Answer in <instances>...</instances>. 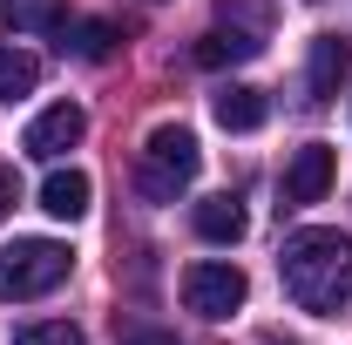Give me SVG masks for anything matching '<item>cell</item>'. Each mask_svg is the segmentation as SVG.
Wrapping results in <instances>:
<instances>
[{
	"label": "cell",
	"mask_w": 352,
	"mask_h": 345,
	"mask_svg": "<svg viewBox=\"0 0 352 345\" xmlns=\"http://www.w3.org/2000/svg\"><path fill=\"white\" fill-rule=\"evenodd\" d=\"M82 135H88V115L75 109V102H54V109H41V115L28 122L21 149H28V156H41V163H54V156H68Z\"/></svg>",
	"instance_id": "cell-6"
},
{
	"label": "cell",
	"mask_w": 352,
	"mask_h": 345,
	"mask_svg": "<svg viewBox=\"0 0 352 345\" xmlns=\"http://www.w3.org/2000/svg\"><path fill=\"white\" fill-rule=\"evenodd\" d=\"M204 170V149H197V135L183 129V122H156L149 142H142V156H135V190L149 197V203H176L190 183Z\"/></svg>",
	"instance_id": "cell-2"
},
{
	"label": "cell",
	"mask_w": 352,
	"mask_h": 345,
	"mask_svg": "<svg viewBox=\"0 0 352 345\" xmlns=\"http://www.w3.org/2000/svg\"><path fill=\"white\" fill-rule=\"evenodd\" d=\"M332 176H339V149H332V142H305V149H292V163H285V210L325 203Z\"/></svg>",
	"instance_id": "cell-5"
},
{
	"label": "cell",
	"mask_w": 352,
	"mask_h": 345,
	"mask_svg": "<svg viewBox=\"0 0 352 345\" xmlns=\"http://www.w3.org/2000/svg\"><path fill=\"white\" fill-rule=\"evenodd\" d=\"M244 298H251V278L230 258H197L183 271V311H197V318H230V311H244Z\"/></svg>",
	"instance_id": "cell-4"
},
{
	"label": "cell",
	"mask_w": 352,
	"mask_h": 345,
	"mask_svg": "<svg viewBox=\"0 0 352 345\" xmlns=\"http://www.w3.org/2000/svg\"><path fill=\"white\" fill-rule=\"evenodd\" d=\"M346 75H352V47H346V34H318V41H311V68H305L311 102H332Z\"/></svg>",
	"instance_id": "cell-7"
},
{
	"label": "cell",
	"mask_w": 352,
	"mask_h": 345,
	"mask_svg": "<svg viewBox=\"0 0 352 345\" xmlns=\"http://www.w3.org/2000/svg\"><path fill=\"white\" fill-rule=\"evenodd\" d=\"M41 88V61L28 54V47H14V41H0V102L14 109V102H28Z\"/></svg>",
	"instance_id": "cell-11"
},
{
	"label": "cell",
	"mask_w": 352,
	"mask_h": 345,
	"mask_svg": "<svg viewBox=\"0 0 352 345\" xmlns=\"http://www.w3.org/2000/svg\"><path fill=\"white\" fill-rule=\"evenodd\" d=\"M61 34H68L61 47H68L75 61H109V54H116V41H122V27H116V21H68Z\"/></svg>",
	"instance_id": "cell-12"
},
{
	"label": "cell",
	"mask_w": 352,
	"mask_h": 345,
	"mask_svg": "<svg viewBox=\"0 0 352 345\" xmlns=\"http://www.w3.org/2000/svg\"><path fill=\"white\" fill-rule=\"evenodd\" d=\"M210 115H217L230 135H251V129H264V115H271V102H264V88H251V82H230V88H217L210 95Z\"/></svg>",
	"instance_id": "cell-8"
},
{
	"label": "cell",
	"mask_w": 352,
	"mask_h": 345,
	"mask_svg": "<svg viewBox=\"0 0 352 345\" xmlns=\"http://www.w3.org/2000/svg\"><path fill=\"white\" fill-rule=\"evenodd\" d=\"M116 345H176V339H170V332H156V325H129Z\"/></svg>",
	"instance_id": "cell-17"
},
{
	"label": "cell",
	"mask_w": 352,
	"mask_h": 345,
	"mask_svg": "<svg viewBox=\"0 0 352 345\" xmlns=\"http://www.w3.org/2000/svg\"><path fill=\"white\" fill-rule=\"evenodd\" d=\"M251 54H258L251 34H237V27L223 34V27H210V34L197 41V68H230V61H251Z\"/></svg>",
	"instance_id": "cell-14"
},
{
	"label": "cell",
	"mask_w": 352,
	"mask_h": 345,
	"mask_svg": "<svg viewBox=\"0 0 352 345\" xmlns=\"http://www.w3.org/2000/svg\"><path fill=\"white\" fill-rule=\"evenodd\" d=\"M190 223H197V237L204 244H237L244 230H251V216H244V203L223 190V197H204L197 210H190Z\"/></svg>",
	"instance_id": "cell-9"
},
{
	"label": "cell",
	"mask_w": 352,
	"mask_h": 345,
	"mask_svg": "<svg viewBox=\"0 0 352 345\" xmlns=\"http://www.w3.org/2000/svg\"><path fill=\"white\" fill-rule=\"evenodd\" d=\"M68 271H75V251L68 244H54V237H14L0 251V298H14V304L47 298Z\"/></svg>",
	"instance_id": "cell-3"
},
{
	"label": "cell",
	"mask_w": 352,
	"mask_h": 345,
	"mask_svg": "<svg viewBox=\"0 0 352 345\" xmlns=\"http://www.w3.org/2000/svg\"><path fill=\"white\" fill-rule=\"evenodd\" d=\"M14 345H88L82 325H68V318H41V325H21Z\"/></svg>",
	"instance_id": "cell-15"
},
{
	"label": "cell",
	"mask_w": 352,
	"mask_h": 345,
	"mask_svg": "<svg viewBox=\"0 0 352 345\" xmlns=\"http://www.w3.org/2000/svg\"><path fill=\"white\" fill-rule=\"evenodd\" d=\"M285 298L311 318H339L352 304V237L346 230H292L278 251Z\"/></svg>",
	"instance_id": "cell-1"
},
{
	"label": "cell",
	"mask_w": 352,
	"mask_h": 345,
	"mask_svg": "<svg viewBox=\"0 0 352 345\" xmlns=\"http://www.w3.org/2000/svg\"><path fill=\"white\" fill-rule=\"evenodd\" d=\"M14 203H21V176H14L7 163H0V223L14 216Z\"/></svg>",
	"instance_id": "cell-16"
},
{
	"label": "cell",
	"mask_w": 352,
	"mask_h": 345,
	"mask_svg": "<svg viewBox=\"0 0 352 345\" xmlns=\"http://www.w3.org/2000/svg\"><path fill=\"white\" fill-rule=\"evenodd\" d=\"M0 14H7L14 34H61V27H68V14H61L54 0H0Z\"/></svg>",
	"instance_id": "cell-13"
},
{
	"label": "cell",
	"mask_w": 352,
	"mask_h": 345,
	"mask_svg": "<svg viewBox=\"0 0 352 345\" xmlns=\"http://www.w3.org/2000/svg\"><path fill=\"white\" fill-rule=\"evenodd\" d=\"M88 197H95V183H88L82 170H47V183H41V210L54 216V223L88 216Z\"/></svg>",
	"instance_id": "cell-10"
}]
</instances>
